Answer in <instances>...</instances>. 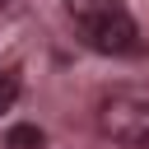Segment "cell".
Instances as JSON below:
<instances>
[{"instance_id":"obj_1","label":"cell","mask_w":149,"mask_h":149,"mask_svg":"<svg viewBox=\"0 0 149 149\" xmlns=\"http://www.w3.org/2000/svg\"><path fill=\"white\" fill-rule=\"evenodd\" d=\"M98 130L112 144L149 149V88L144 84H116L98 102Z\"/></svg>"},{"instance_id":"obj_2","label":"cell","mask_w":149,"mask_h":149,"mask_svg":"<svg viewBox=\"0 0 149 149\" xmlns=\"http://www.w3.org/2000/svg\"><path fill=\"white\" fill-rule=\"evenodd\" d=\"M79 33H84V42H88L93 51H107V56H135V51H140V28H135V19H130L126 9L102 14V19L84 23Z\"/></svg>"},{"instance_id":"obj_3","label":"cell","mask_w":149,"mask_h":149,"mask_svg":"<svg viewBox=\"0 0 149 149\" xmlns=\"http://www.w3.org/2000/svg\"><path fill=\"white\" fill-rule=\"evenodd\" d=\"M65 9H70V19L84 28V23H93V19H102V14H116V9H126L121 0H65Z\"/></svg>"},{"instance_id":"obj_4","label":"cell","mask_w":149,"mask_h":149,"mask_svg":"<svg viewBox=\"0 0 149 149\" xmlns=\"http://www.w3.org/2000/svg\"><path fill=\"white\" fill-rule=\"evenodd\" d=\"M42 144H47L42 126H9L5 130V149H42Z\"/></svg>"},{"instance_id":"obj_5","label":"cell","mask_w":149,"mask_h":149,"mask_svg":"<svg viewBox=\"0 0 149 149\" xmlns=\"http://www.w3.org/2000/svg\"><path fill=\"white\" fill-rule=\"evenodd\" d=\"M19 88H23V70H19V65H5V70H0V116L14 107Z\"/></svg>"},{"instance_id":"obj_6","label":"cell","mask_w":149,"mask_h":149,"mask_svg":"<svg viewBox=\"0 0 149 149\" xmlns=\"http://www.w3.org/2000/svg\"><path fill=\"white\" fill-rule=\"evenodd\" d=\"M5 5H9V0H0V9H5Z\"/></svg>"}]
</instances>
